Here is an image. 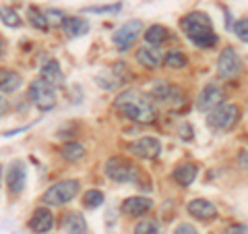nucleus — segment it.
<instances>
[{
	"label": "nucleus",
	"instance_id": "obj_12",
	"mask_svg": "<svg viewBox=\"0 0 248 234\" xmlns=\"http://www.w3.org/2000/svg\"><path fill=\"white\" fill-rule=\"evenodd\" d=\"M54 226V216L48 207H37L33 216H31L29 220V228L37 232V234H44V232H50Z\"/></svg>",
	"mask_w": 248,
	"mask_h": 234
},
{
	"label": "nucleus",
	"instance_id": "obj_9",
	"mask_svg": "<svg viewBox=\"0 0 248 234\" xmlns=\"http://www.w3.org/2000/svg\"><path fill=\"white\" fill-rule=\"evenodd\" d=\"M223 104V91L217 87L215 83H209L207 87L199 93V100H197V108L201 112H211L215 110L217 106Z\"/></svg>",
	"mask_w": 248,
	"mask_h": 234
},
{
	"label": "nucleus",
	"instance_id": "obj_5",
	"mask_svg": "<svg viewBox=\"0 0 248 234\" xmlns=\"http://www.w3.org/2000/svg\"><path fill=\"white\" fill-rule=\"evenodd\" d=\"M29 98L40 110H52L56 106V91L44 79H35L29 87Z\"/></svg>",
	"mask_w": 248,
	"mask_h": 234
},
{
	"label": "nucleus",
	"instance_id": "obj_27",
	"mask_svg": "<svg viewBox=\"0 0 248 234\" xmlns=\"http://www.w3.org/2000/svg\"><path fill=\"white\" fill-rule=\"evenodd\" d=\"M29 19H31V23L37 27V29H46L48 27V21H46V15L42 13V11H37L35 6H31L29 9Z\"/></svg>",
	"mask_w": 248,
	"mask_h": 234
},
{
	"label": "nucleus",
	"instance_id": "obj_2",
	"mask_svg": "<svg viewBox=\"0 0 248 234\" xmlns=\"http://www.w3.org/2000/svg\"><path fill=\"white\" fill-rule=\"evenodd\" d=\"M180 27L186 33V37L192 44H197L199 48H211V46L217 44V35L213 31L211 19L205 13H201V11L188 13L186 17L180 19Z\"/></svg>",
	"mask_w": 248,
	"mask_h": 234
},
{
	"label": "nucleus",
	"instance_id": "obj_36",
	"mask_svg": "<svg viewBox=\"0 0 248 234\" xmlns=\"http://www.w3.org/2000/svg\"><path fill=\"white\" fill-rule=\"evenodd\" d=\"M0 54H2V37H0Z\"/></svg>",
	"mask_w": 248,
	"mask_h": 234
},
{
	"label": "nucleus",
	"instance_id": "obj_3",
	"mask_svg": "<svg viewBox=\"0 0 248 234\" xmlns=\"http://www.w3.org/2000/svg\"><path fill=\"white\" fill-rule=\"evenodd\" d=\"M77 193H79V181H62V183L52 184L50 189L44 193L42 201L46 205H64L75 199Z\"/></svg>",
	"mask_w": 248,
	"mask_h": 234
},
{
	"label": "nucleus",
	"instance_id": "obj_28",
	"mask_svg": "<svg viewBox=\"0 0 248 234\" xmlns=\"http://www.w3.org/2000/svg\"><path fill=\"white\" fill-rule=\"evenodd\" d=\"M157 224L153 220H141L135 226V234H157Z\"/></svg>",
	"mask_w": 248,
	"mask_h": 234
},
{
	"label": "nucleus",
	"instance_id": "obj_24",
	"mask_svg": "<svg viewBox=\"0 0 248 234\" xmlns=\"http://www.w3.org/2000/svg\"><path fill=\"white\" fill-rule=\"evenodd\" d=\"M104 203V193L102 191H97V189H91L83 195V205L87 207V209H95Z\"/></svg>",
	"mask_w": 248,
	"mask_h": 234
},
{
	"label": "nucleus",
	"instance_id": "obj_22",
	"mask_svg": "<svg viewBox=\"0 0 248 234\" xmlns=\"http://www.w3.org/2000/svg\"><path fill=\"white\" fill-rule=\"evenodd\" d=\"M60 155L64 160H68V162H79L83 155H85V147L81 143H75V141L64 143V145L60 147Z\"/></svg>",
	"mask_w": 248,
	"mask_h": 234
},
{
	"label": "nucleus",
	"instance_id": "obj_35",
	"mask_svg": "<svg viewBox=\"0 0 248 234\" xmlns=\"http://www.w3.org/2000/svg\"><path fill=\"white\" fill-rule=\"evenodd\" d=\"M6 110H9V104H6V102H4V100H2V98H0V116H2V114H4Z\"/></svg>",
	"mask_w": 248,
	"mask_h": 234
},
{
	"label": "nucleus",
	"instance_id": "obj_6",
	"mask_svg": "<svg viewBox=\"0 0 248 234\" xmlns=\"http://www.w3.org/2000/svg\"><path fill=\"white\" fill-rule=\"evenodd\" d=\"M106 174L116 183H130L137 178V168L126 158H110L106 164Z\"/></svg>",
	"mask_w": 248,
	"mask_h": 234
},
{
	"label": "nucleus",
	"instance_id": "obj_7",
	"mask_svg": "<svg viewBox=\"0 0 248 234\" xmlns=\"http://www.w3.org/2000/svg\"><path fill=\"white\" fill-rule=\"evenodd\" d=\"M141 29H143V23L139 21V19H133V21L124 23V25L114 33L112 40H114V44L124 52V50H128L130 46L137 42V37L141 35Z\"/></svg>",
	"mask_w": 248,
	"mask_h": 234
},
{
	"label": "nucleus",
	"instance_id": "obj_18",
	"mask_svg": "<svg viewBox=\"0 0 248 234\" xmlns=\"http://www.w3.org/2000/svg\"><path fill=\"white\" fill-rule=\"evenodd\" d=\"M42 79L46 83H50L52 87H58L62 83V73H60V65L58 60H48L46 65L42 67Z\"/></svg>",
	"mask_w": 248,
	"mask_h": 234
},
{
	"label": "nucleus",
	"instance_id": "obj_33",
	"mask_svg": "<svg viewBox=\"0 0 248 234\" xmlns=\"http://www.w3.org/2000/svg\"><path fill=\"white\" fill-rule=\"evenodd\" d=\"M174 234H199L195 230V226H190V224H180L178 228L174 230Z\"/></svg>",
	"mask_w": 248,
	"mask_h": 234
},
{
	"label": "nucleus",
	"instance_id": "obj_20",
	"mask_svg": "<svg viewBox=\"0 0 248 234\" xmlns=\"http://www.w3.org/2000/svg\"><path fill=\"white\" fill-rule=\"evenodd\" d=\"M168 40H170V31L164 25H151L145 31V42L151 46H161Z\"/></svg>",
	"mask_w": 248,
	"mask_h": 234
},
{
	"label": "nucleus",
	"instance_id": "obj_17",
	"mask_svg": "<svg viewBox=\"0 0 248 234\" xmlns=\"http://www.w3.org/2000/svg\"><path fill=\"white\" fill-rule=\"evenodd\" d=\"M197 172H199L197 164H182V166H178L174 170V181L180 186H190L192 183H195Z\"/></svg>",
	"mask_w": 248,
	"mask_h": 234
},
{
	"label": "nucleus",
	"instance_id": "obj_31",
	"mask_svg": "<svg viewBox=\"0 0 248 234\" xmlns=\"http://www.w3.org/2000/svg\"><path fill=\"white\" fill-rule=\"evenodd\" d=\"M223 234H248V228L244 224H230L226 230H223Z\"/></svg>",
	"mask_w": 248,
	"mask_h": 234
},
{
	"label": "nucleus",
	"instance_id": "obj_13",
	"mask_svg": "<svg viewBox=\"0 0 248 234\" xmlns=\"http://www.w3.org/2000/svg\"><path fill=\"white\" fill-rule=\"evenodd\" d=\"M153 207V201L147 199V197H128L122 201V214L124 216H130V217H139L147 214L149 209Z\"/></svg>",
	"mask_w": 248,
	"mask_h": 234
},
{
	"label": "nucleus",
	"instance_id": "obj_10",
	"mask_svg": "<svg viewBox=\"0 0 248 234\" xmlns=\"http://www.w3.org/2000/svg\"><path fill=\"white\" fill-rule=\"evenodd\" d=\"M217 73L223 79H230L240 73V58L238 54L234 52V48H223V52L219 54V60H217Z\"/></svg>",
	"mask_w": 248,
	"mask_h": 234
},
{
	"label": "nucleus",
	"instance_id": "obj_15",
	"mask_svg": "<svg viewBox=\"0 0 248 234\" xmlns=\"http://www.w3.org/2000/svg\"><path fill=\"white\" fill-rule=\"evenodd\" d=\"M62 29L68 37H81L89 31V23L81 17H64L62 19Z\"/></svg>",
	"mask_w": 248,
	"mask_h": 234
},
{
	"label": "nucleus",
	"instance_id": "obj_4",
	"mask_svg": "<svg viewBox=\"0 0 248 234\" xmlns=\"http://www.w3.org/2000/svg\"><path fill=\"white\" fill-rule=\"evenodd\" d=\"M240 118V108L234 104H221L209 114V127L215 131H230Z\"/></svg>",
	"mask_w": 248,
	"mask_h": 234
},
{
	"label": "nucleus",
	"instance_id": "obj_1",
	"mask_svg": "<svg viewBox=\"0 0 248 234\" xmlns=\"http://www.w3.org/2000/svg\"><path fill=\"white\" fill-rule=\"evenodd\" d=\"M116 108L128 118H133L137 122L149 124L155 120V104L153 100L143 91L128 89L116 100Z\"/></svg>",
	"mask_w": 248,
	"mask_h": 234
},
{
	"label": "nucleus",
	"instance_id": "obj_19",
	"mask_svg": "<svg viewBox=\"0 0 248 234\" xmlns=\"http://www.w3.org/2000/svg\"><path fill=\"white\" fill-rule=\"evenodd\" d=\"M137 60L141 62V65L145 68H149V71H153V68H157L161 62H164V58H161V54L157 50L153 48H141L137 52Z\"/></svg>",
	"mask_w": 248,
	"mask_h": 234
},
{
	"label": "nucleus",
	"instance_id": "obj_29",
	"mask_svg": "<svg viewBox=\"0 0 248 234\" xmlns=\"http://www.w3.org/2000/svg\"><path fill=\"white\" fill-rule=\"evenodd\" d=\"M234 31L242 42H248V19H238V23L234 25Z\"/></svg>",
	"mask_w": 248,
	"mask_h": 234
},
{
	"label": "nucleus",
	"instance_id": "obj_30",
	"mask_svg": "<svg viewBox=\"0 0 248 234\" xmlns=\"http://www.w3.org/2000/svg\"><path fill=\"white\" fill-rule=\"evenodd\" d=\"M87 13H118L120 11V4H112V6H89L85 9Z\"/></svg>",
	"mask_w": 248,
	"mask_h": 234
},
{
	"label": "nucleus",
	"instance_id": "obj_11",
	"mask_svg": "<svg viewBox=\"0 0 248 234\" xmlns=\"http://www.w3.org/2000/svg\"><path fill=\"white\" fill-rule=\"evenodd\" d=\"M6 189L13 195H19L25 189V166L23 162H13L9 168V174H6Z\"/></svg>",
	"mask_w": 248,
	"mask_h": 234
},
{
	"label": "nucleus",
	"instance_id": "obj_23",
	"mask_svg": "<svg viewBox=\"0 0 248 234\" xmlns=\"http://www.w3.org/2000/svg\"><path fill=\"white\" fill-rule=\"evenodd\" d=\"M164 65H166V68H184L186 67V56L180 52V50H170L168 54H166V58H164Z\"/></svg>",
	"mask_w": 248,
	"mask_h": 234
},
{
	"label": "nucleus",
	"instance_id": "obj_21",
	"mask_svg": "<svg viewBox=\"0 0 248 234\" xmlns=\"http://www.w3.org/2000/svg\"><path fill=\"white\" fill-rule=\"evenodd\" d=\"M64 228L68 234H87V224H85V217L81 214H68Z\"/></svg>",
	"mask_w": 248,
	"mask_h": 234
},
{
	"label": "nucleus",
	"instance_id": "obj_8",
	"mask_svg": "<svg viewBox=\"0 0 248 234\" xmlns=\"http://www.w3.org/2000/svg\"><path fill=\"white\" fill-rule=\"evenodd\" d=\"M128 151H133L141 160H153L161 153V143L155 137H141L128 145Z\"/></svg>",
	"mask_w": 248,
	"mask_h": 234
},
{
	"label": "nucleus",
	"instance_id": "obj_26",
	"mask_svg": "<svg viewBox=\"0 0 248 234\" xmlns=\"http://www.w3.org/2000/svg\"><path fill=\"white\" fill-rule=\"evenodd\" d=\"M174 93V87L170 83L166 81H155L153 83V98H157V100H168L170 96Z\"/></svg>",
	"mask_w": 248,
	"mask_h": 234
},
{
	"label": "nucleus",
	"instance_id": "obj_34",
	"mask_svg": "<svg viewBox=\"0 0 248 234\" xmlns=\"http://www.w3.org/2000/svg\"><path fill=\"white\" fill-rule=\"evenodd\" d=\"M180 133H182V139H186V141L192 139V127H188V124H184V127L180 129Z\"/></svg>",
	"mask_w": 248,
	"mask_h": 234
},
{
	"label": "nucleus",
	"instance_id": "obj_32",
	"mask_svg": "<svg viewBox=\"0 0 248 234\" xmlns=\"http://www.w3.org/2000/svg\"><path fill=\"white\" fill-rule=\"evenodd\" d=\"M46 15V21L48 23H62V13H58V11H48V13H44Z\"/></svg>",
	"mask_w": 248,
	"mask_h": 234
},
{
	"label": "nucleus",
	"instance_id": "obj_16",
	"mask_svg": "<svg viewBox=\"0 0 248 234\" xmlns=\"http://www.w3.org/2000/svg\"><path fill=\"white\" fill-rule=\"evenodd\" d=\"M21 83H23V79L19 73L11 71V68H0V91L13 93L21 87Z\"/></svg>",
	"mask_w": 248,
	"mask_h": 234
},
{
	"label": "nucleus",
	"instance_id": "obj_14",
	"mask_svg": "<svg viewBox=\"0 0 248 234\" xmlns=\"http://www.w3.org/2000/svg\"><path fill=\"white\" fill-rule=\"evenodd\" d=\"M186 209H188V214L192 217H197V220H213V217H217L215 205L207 199H192Z\"/></svg>",
	"mask_w": 248,
	"mask_h": 234
},
{
	"label": "nucleus",
	"instance_id": "obj_25",
	"mask_svg": "<svg viewBox=\"0 0 248 234\" xmlns=\"http://www.w3.org/2000/svg\"><path fill=\"white\" fill-rule=\"evenodd\" d=\"M0 19H2V23L9 25V27H19L21 25V17L17 15V11L11 9V6H0Z\"/></svg>",
	"mask_w": 248,
	"mask_h": 234
}]
</instances>
